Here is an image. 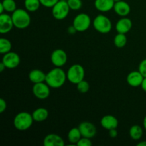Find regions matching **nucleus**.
<instances>
[{
	"label": "nucleus",
	"mask_w": 146,
	"mask_h": 146,
	"mask_svg": "<svg viewBox=\"0 0 146 146\" xmlns=\"http://www.w3.org/2000/svg\"><path fill=\"white\" fill-rule=\"evenodd\" d=\"M76 145H78V146H91V145H92V142H91V141L90 138H85V137H82V138L79 140V141L77 143Z\"/></svg>",
	"instance_id": "30"
},
{
	"label": "nucleus",
	"mask_w": 146,
	"mask_h": 146,
	"mask_svg": "<svg viewBox=\"0 0 146 146\" xmlns=\"http://www.w3.org/2000/svg\"><path fill=\"white\" fill-rule=\"evenodd\" d=\"M91 24L89 16L85 13H81L76 16L73 21V26L76 31L83 32L88 29Z\"/></svg>",
	"instance_id": "7"
},
{
	"label": "nucleus",
	"mask_w": 146,
	"mask_h": 146,
	"mask_svg": "<svg viewBox=\"0 0 146 146\" xmlns=\"http://www.w3.org/2000/svg\"><path fill=\"white\" fill-rule=\"evenodd\" d=\"M69 8L71 10L78 11L82 7V1L81 0H66Z\"/></svg>",
	"instance_id": "28"
},
{
	"label": "nucleus",
	"mask_w": 146,
	"mask_h": 146,
	"mask_svg": "<svg viewBox=\"0 0 146 146\" xmlns=\"http://www.w3.org/2000/svg\"><path fill=\"white\" fill-rule=\"evenodd\" d=\"M32 115L28 112H20L14 118V126L17 131H25L31 128L34 122Z\"/></svg>",
	"instance_id": "3"
},
{
	"label": "nucleus",
	"mask_w": 146,
	"mask_h": 146,
	"mask_svg": "<svg viewBox=\"0 0 146 146\" xmlns=\"http://www.w3.org/2000/svg\"><path fill=\"white\" fill-rule=\"evenodd\" d=\"M138 71L141 73L144 77H146V58L143 59L139 64Z\"/></svg>",
	"instance_id": "31"
},
{
	"label": "nucleus",
	"mask_w": 146,
	"mask_h": 146,
	"mask_svg": "<svg viewBox=\"0 0 146 146\" xmlns=\"http://www.w3.org/2000/svg\"><path fill=\"white\" fill-rule=\"evenodd\" d=\"M108 131H109V135L111 138H116L117 135H118V131H117L116 128L111 129Z\"/></svg>",
	"instance_id": "33"
},
{
	"label": "nucleus",
	"mask_w": 146,
	"mask_h": 146,
	"mask_svg": "<svg viewBox=\"0 0 146 146\" xmlns=\"http://www.w3.org/2000/svg\"><path fill=\"white\" fill-rule=\"evenodd\" d=\"M130 137L134 141H138L143 135V130L142 127L138 125H134L131 127L129 130Z\"/></svg>",
	"instance_id": "22"
},
{
	"label": "nucleus",
	"mask_w": 146,
	"mask_h": 146,
	"mask_svg": "<svg viewBox=\"0 0 146 146\" xmlns=\"http://www.w3.org/2000/svg\"><path fill=\"white\" fill-rule=\"evenodd\" d=\"M143 125L144 129H145L146 131V115L145 116V118H144L143 121Z\"/></svg>",
	"instance_id": "38"
},
{
	"label": "nucleus",
	"mask_w": 146,
	"mask_h": 146,
	"mask_svg": "<svg viewBox=\"0 0 146 146\" xmlns=\"http://www.w3.org/2000/svg\"><path fill=\"white\" fill-rule=\"evenodd\" d=\"M59 0H40L41 4L47 8H52Z\"/></svg>",
	"instance_id": "29"
},
{
	"label": "nucleus",
	"mask_w": 146,
	"mask_h": 146,
	"mask_svg": "<svg viewBox=\"0 0 146 146\" xmlns=\"http://www.w3.org/2000/svg\"><path fill=\"white\" fill-rule=\"evenodd\" d=\"M4 11H5L4 6H3V4L1 3H0V14H3Z\"/></svg>",
	"instance_id": "36"
},
{
	"label": "nucleus",
	"mask_w": 146,
	"mask_h": 146,
	"mask_svg": "<svg viewBox=\"0 0 146 146\" xmlns=\"http://www.w3.org/2000/svg\"><path fill=\"white\" fill-rule=\"evenodd\" d=\"M46 74L40 69H33L29 74V79L33 84L45 82Z\"/></svg>",
	"instance_id": "19"
},
{
	"label": "nucleus",
	"mask_w": 146,
	"mask_h": 146,
	"mask_svg": "<svg viewBox=\"0 0 146 146\" xmlns=\"http://www.w3.org/2000/svg\"><path fill=\"white\" fill-rule=\"evenodd\" d=\"M114 44L117 48H123L127 44V37L125 34L118 33L113 40Z\"/></svg>",
	"instance_id": "24"
},
{
	"label": "nucleus",
	"mask_w": 146,
	"mask_h": 146,
	"mask_svg": "<svg viewBox=\"0 0 146 146\" xmlns=\"http://www.w3.org/2000/svg\"><path fill=\"white\" fill-rule=\"evenodd\" d=\"M114 1H115V2H117V1H121V0H113Z\"/></svg>",
	"instance_id": "39"
},
{
	"label": "nucleus",
	"mask_w": 146,
	"mask_h": 146,
	"mask_svg": "<svg viewBox=\"0 0 146 146\" xmlns=\"http://www.w3.org/2000/svg\"><path fill=\"white\" fill-rule=\"evenodd\" d=\"M11 47L12 45L9 40L4 38L0 39V53L1 54H5L11 51Z\"/></svg>",
	"instance_id": "25"
},
{
	"label": "nucleus",
	"mask_w": 146,
	"mask_h": 146,
	"mask_svg": "<svg viewBox=\"0 0 146 146\" xmlns=\"http://www.w3.org/2000/svg\"><path fill=\"white\" fill-rule=\"evenodd\" d=\"M77 89L79 91L80 93H82V94H85L87 93L89 91L90 88V85L88 84V81H85V80H82L81 81H80L78 84H76Z\"/></svg>",
	"instance_id": "27"
},
{
	"label": "nucleus",
	"mask_w": 146,
	"mask_h": 146,
	"mask_svg": "<svg viewBox=\"0 0 146 146\" xmlns=\"http://www.w3.org/2000/svg\"><path fill=\"white\" fill-rule=\"evenodd\" d=\"M51 87L46 82H41L34 84L32 87V93L36 98L44 100L48 98L50 95Z\"/></svg>",
	"instance_id": "8"
},
{
	"label": "nucleus",
	"mask_w": 146,
	"mask_h": 146,
	"mask_svg": "<svg viewBox=\"0 0 146 146\" xmlns=\"http://www.w3.org/2000/svg\"><path fill=\"white\" fill-rule=\"evenodd\" d=\"M5 68H6L5 65H4V64H3L2 62H1V64H0V72H3V71H4V70L5 69Z\"/></svg>",
	"instance_id": "35"
},
{
	"label": "nucleus",
	"mask_w": 146,
	"mask_h": 146,
	"mask_svg": "<svg viewBox=\"0 0 146 146\" xmlns=\"http://www.w3.org/2000/svg\"><path fill=\"white\" fill-rule=\"evenodd\" d=\"M114 11L121 17H127L131 12V7L126 1L123 0L115 3L113 7Z\"/></svg>",
	"instance_id": "17"
},
{
	"label": "nucleus",
	"mask_w": 146,
	"mask_h": 146,
	"mask_svg": "<svg viewBox=\"0 0 146 146\" xmlns=\"http://www.w3.org/2000/svg\"><path fill=\"white\" fill-rule=\"evenodd\" d=\"M143 78L144 76L139 71H133L128 74L126 81L128 85L131 86L138 87L141 86Z\"/></svg>",
	"instance_id": "15"
},
{
	"label": "nucleus",
	"mask_w": 146,
	"mask_h": 146,
	"mask_svg": "<svg viewBox=\"0 0 146 146\" xmlns=\"http://www.w3.org/2000/svg\"><path fill=\"white\" fill-rule=\"evenodd\" d=\"M11 16L7 14H1L0 15V33L2 34L9 32L14 27Z\"/></svg>",
	"instance_id": "12"
},
{
	"label": "nucleus",
	"mask_w": 146,
	"mask_h": 146,
	"mask_svg": "<svg viewBox=\"0 0 146 146\" xmlns=\"http://www.w3.org/2000/svg\"><path fill=\"white\" fill-rule=\"evenodd\" d=\"M1 62L5 65L7 68L13 69V68H17L19 65L20 57L17 53L9 51L7 54H4Z\"/></svg>",
	"instance_id": "9"
},
{
	"label": "nucleus",
	"mask_w": 146,
	"mask_h": 146,
	"mask_svg": "<svg viewBox=\"0 0 146 146\" xmlns=\"http://www.w3.org/2000/svg\"><path fill=\"white\" fill-rule=\"evenodd\" d=\"M68 56L65 51L61 48L54 50L51 55V61L56 67H62L66 64Z\"/></svg>",
	"instance_id": "10"
},
{
	"label": "nucleus",
	"mask_w": 146,
	"mask_h": 146,
	"mask_svg": "<svg viewBox=\"0 0 146 146\" xmlns=\"http://www.w3.org/2000/svg\"><path fill=\"white\" fill-rule=\"evenodd\" d=\"M7 109V102L4 98H0V113H2Z\"/></svg>",
	"instance_id": "32"
},
{
	"label": "nucleus",
	"mask_w": 146,
	"mask_h": 146,
	"mask_svg": "<svg viewBox=\"0 0 146 146\" xmlns=\"http://www.w3.org/2000/svg\"><path fill=\"white\" fill-rule=\"evenodd\" d=\"M67 79L71 84H77L84 79L85 70L80 64H74L68 68L66 72Z\"/></svg>",
	"instance_id": "5"
},
{
	"label": "nucleus",
	"mask_w": 146,
	"mask_h": 146,
	"mask_svg": "<svg viewBox=\"0 0 146 146\" xmlns=\"http://www.w3.org/2000/svg\"><path fill=\"white\" fill-rule=\"evenodd\" d=\"M1 3L3 4L4 10L7 12L13 13L17 9V4L14 0H3Z\"/></svg>",
	"instance_id": "26"
},
{
	"label": "nucleus",
	"mask_w": 146,
	"mask_h": 146,
	"mask_svg": "<svg viewBox=\"0 0 146 146\" xmlns=\"http://www.w3.org/2000/svg\"><path fill=\"white\" fill-rule=\"evenodd\" d=\"M69 6L66 0H59L51 9L52 15L56 19L63 20L67 17L70 11Z\"/></svg>",
	"instance_id": "6"
},
{
	"label": "nucleus",
	"mask_w": 146,
	"mask_h": 146,
	"mask_svg": "<svg viewBox=\"0 0 146 146\" xmlns=\"http://www.w3.org/2000/svg\"><path fill=\"white\" fill-rule=\"evenodd\" d=\"M101 125L107 131L117 128L118 126V121L115 116L112 115H104L101 119Z\"/></svg>",
	"instance_id": "16"
},
{
	"label": "nucleus",
	"mask_w": 146,
	"mask_h": 146,
	"mask_svg": "<svg viewBox=\"0 0 146 146\" xmlns=\"http://www.w3.org/2000/svg\"><path fill=\"white\" fill-rule=\"evenodd\" d=\"M44 146H64L65 143L60 135L55 133H50L46 135L43 141Z\"/></svg>",
	"instance_id": "14"
},
{
	"label": "nucleus",
	"mask_w": 146,
	"mask_h": 146,
	"mask_svg": "<svg viewBox=\"0 0 146 146\" xmlns=\"http://www.w3.org/2000/svg\"><path fill=\"white\" fill-rule=\"evenodd\" d=\"M66 79V73L61 67H56L47 73L45 82L51 88H58L64 85Z\"/></svg>",
	"instance_id": "1"
},
{
	"label": "nucleus",
	"mask_w": 146,
	"mask_h": 146,
	"mask_svg": "<svg viewBox=\"0 0 146 146\" xmlns=\"http://www.w3.org/2000/svg\"><path fill=\"white\" fill-rule=\"evenodd\" d=\"M33 119L36 122H43L46 121L48 117V110L44 108H38L33 111L31 113Z\"/></svg>",
	"instance_id": "20"
},
{
	"label": "nucleus",
	"mask_w": 146,
	"mask_h": 146,
	"mask_svg": "<svg viewBox=\"0 0 146 146\" xmlns=\"http://www.w3.org/2000/svg\"><path fill=\"white\" fill-rule=\"evenodd\" d=\"M114 4L113 0H95L94 1L95 8L101 12H108L113 9Z\"/></svg>",
	"instance_id": "18"
},
{
	"label": "nucleus",
	"mask_w": 146,
	"mask_h": 146,
	"mask_svg": "<svg viewBox=\"0 0 146 146\" xmlns=\"http://www.w3.org/2000/svg\"><path fill=\"white\" fill-rule=\"evenodd\" d=\"M78 128H79L82 137H85V138H88L91 139V138H94L96 135V128L91 122L84 121V122L80 123Z\"/></svg>",
	"instance_id": "11"
},
{
	"label": "nucleus",
	"mask_w": 146,
	"mask_h": 146,
	"mask_svg": "<svg viewBox=\"0 0 146 146\" xmlns=\"http://www.w3.org/2000/svg\"><path fill=\"white\" fill-rule=\"evenodd\" d=\"M82 138L81 132L78 128H73L68 131V140L70 143L73 145H76L79 140Z\"/></svg>",
	"instance_id": "21"
},
{
	"label": "nucleus",
	"mask_w": 146,
	"mask_h": 146,
	"mask_svg": "<svg viewBox=\"0 0 146 146\" xmlns=\"http://www.w3.org/2000/svg\"><path fill=\"white\" fill-rule=\"evenodd\" d=\"M41 5L40 0H24V7L29 12L36 11Z\"/></svg>",
	"instance_id": "23"
},
{
	"label": "nucleus",
	"mask_w": 146,
	"mask_h": 146,
	"mask_svg": "<svg viewBox=\"0 0 146 146\" xmlns=\"http://www.w3.org/2000/svg\"><path fill=\"white\" fill-rule=\"evenodd\" d=\"M141 86V88H142V89L145 92H146V77H144Z\"/></svg>",
	"instance_id": "34"
},
{
	"label": "nucleus",
	"mask_w": 146,
	"mask_h": 146,
	"mask_svg": "<svg viewBox=\"0 0 146 146\" xmlns=\"http://www.w3.org/2000/svg\"><path fill=\"white\" fill-rule=\"evenodd\" d=\"M133 23L129 18L126 17H122L117 21L115 24V29L117 32L126 34L132 29Z\"/></svg>",
	"instance_id": "13"
},
{
	"label": "nucleus",
	"mask_w": 146,
	"mask_h": 146,
	"mask_svg": "<svg viewBox=\"0 0 146 146\" xmlns=\"http://www.w3.org/2000/svg\"><path fill=\"white\" fill-rule=\"evenodd\" d=\"M138 146H146V141H141V142L138 143L137 144Z\"/></svg>",
	"instance_id": "37"
},
{
	"label": "nucleus",
	"mask_w": 146,
	"mask_h": 146,
	"mask_svg": "<svg viewBox=\"0 0 146 146\" xmlns=\"http://www.w3.org/2000/svg\"><path fill=\"white\" fill-rule=\"evenodd\" d=\"M14 26L19 29H27L31 24V17L29 11L23 9H17L11 14Z\"/></svg>",
	"instance_id": "2"
},
{
	"label": "nucleus",
	"mask_w": 146,
	"mask_h": 146,
	"mask_svg": "<svg viewBox=\"0 0 146 146\" xmlns=\"http://www.w3.org/2000/svg\"><path fill=\"white\" fill-rule=\"evenodd\" d=\"M93 26L98 32L101 34H108L112 29V22L106 16L99 14L94 18Z\"/></svg>",
	"instance_id": "4"
}]
</instances>
